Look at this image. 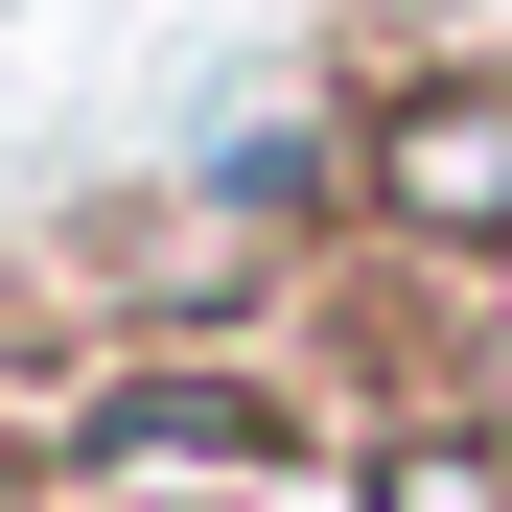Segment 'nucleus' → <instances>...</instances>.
I'll use <instances>...</instances> for the list:
<instances>
[{
	"label": "nucleus",
	"mask_w": 512,
	"mask_h": 512,
	"mask_svg": "<svg viewBox=\"0 0 512 512\" xmlns=\"http://www.w3.org/2000/svg\"><path fill=\"white\" fill-rule=\"evenodd\" d=\"M94 489H140V466H233V489H280V373H233V350H117V373H70V419H47Z\"/></svg>",
	"instance_id": "obj_2"
},
{
	"label": "nucleus",
	"mask_w": 512,
	"mask_h": 512,
	"mask_svg": "<svg viewBox=\"0 0 512 512\" xmlns=\"http://www.w3.org/2000/svg\"><path fill=\"white\" fill-rule=\"evenodd\" d=\"M350 233L512 280V70H396V94L350 117Z\"/></svg>",
	"instance_id": "obj_1"
},
{
	"label": "nucleus",
	"mask_w": 512,
	"mask_h": 512,
	"mask_svg": "<svg viewBox=\"0 0 512 512\" xmlns=\"http://www.w3.org/2000/svg\"><path fill=\"white\" fill-rule=\"evenodd\" d=\"M373 512H512V466L466 443V419H396V443H373Z\"/></svg>",
	"instance_id": "obj_3"
},
{
	"label": "nucleus",
	"mask_w": 512,
	"mask_h": 512,
	"mask_svg": "<svg viewBox=\"0 0 512 512\" xmlns=\"http://www.w3.org/2000/svg\"><path fill=\"white\" fill-rule=\"evenodd\" d=\"M443 419H466V443H489V466H512V280H489V303H466V326H443Z\"/></svg>",
	"instance_id": "obj_4"
}]
</instances>
